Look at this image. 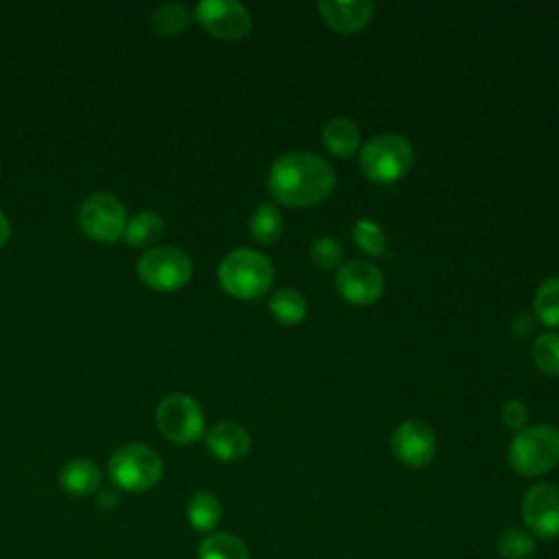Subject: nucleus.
<instances>
[{
  "label": "nucleus",
  "instance_id": "1",
  "mask_svg": "<svg viewBox=\"0 0 559 559\" xmlns=\"http://www.w3.org/2000/svg\"><path fill=\"white\" fill-rule=\"evenodd\" d=\"M336 186L334 168L314 153H286L269 173L271 197L290 207L314 205L332 194Z\"/></svg>",
  "mask_w": 559,
  "mask_h": 559
},
{
  "label": "nucleus",
  "instance_id": "2",
  "mask_svg": "<svg viewBox=\"0 0 559 559\" xmlns=\"http://www.w3.org/2000/svg\"><path fill=\"white\" fill-rule=\"evenodd\" d=\"M218 282L231 297L258 299L271 288L273 264L260 251L236 249L223 258L218 266Z\"/></svg>",
  "mask_w": 559,
  "mask_h": 559
},
{
  "label": "nucleus",
  "instance_id": "3",
  "mask_svg": "<svg viewBox=\"0 0 559 559\" xmlns=\"http://www.w3.org/2000/svg\"><path fill=\"white\" fill-rule=\"evenodd\" d=\"M509 463L522 476H542L559 463V428H522L509 443Z\"/></svg>",
  "mask_w": 559,
  "mask_h": 559
},
{
  "label": "nucleus",
  "instance_id": "4",
  "mask_svg": "<svg viewBox=\"0 0 559 559\" xmlns=\"http://www.w3.org/2000/svg\"><path fill=\"white\" fill-rule=\"evenodd\" d=\"M415 151L400 133L373 135L360 151V170L376 183L397 181L413 166Z\"/></svg>",
  "mask_w": 559,
  "mask_h": 559
},
{
  "label": "nucleus",
  "instance_id": "5",
  "mask_svg": "<svg viewBox=\"0 0 559 559\" xmlns=\"http://www.w3.org/2000/svg\"><path fill=\"white\" fill-rule=\"evenodd\" d=\"M164 463L144 443H127L109 459V478L124 491H146L159 483Z\"/></svg>",
  "mask_w": 559,
  "mask_h": 559
},
{
  "label": "nucleus",
  "instance_id": "6",
  "mask_svg": "<svg viewBox=\"0 0 559 559\" xmlns=\"http://www.w3.org/2000/svg\"><path fill=\"white\" fill-rule=\"evenodd\" d=\"M155 421L168 441L181 445L201 439L205 428L201 406L186 393L166 395L155 411Z\"/></svg>",
  "mask_w": 559,
  "mask_h": 559
},
{
  "label": "nucleus",
  "instance_id": "7",
  "mask_svg": "<svg viewBox=\"0 0 559 559\" xmlns=\"http://www.w3.org/2000/svg\"><path fill=\"white\" fill-rule=\"evenodd\" d=\"M138 275L140 280L155 288V290H177L181 288L192 275V262L188 253L177 247H155L148 249L138 260Z\"/></svg>",
  "mask_w": 559,
  "mask_h": 559
},
{
  "label": "nucleus",
  "instance_id": "8",
  "mask_svg": "<svg viewBox=\"0 0 559 559\" xmlns=\"http://www.w3.org/2000/svg\"><path fill=\"white\" fill-rule=\"evenodd\" d=\"M79 223L81 229L103 242H114L124 234L127 221H124V205L107 192L90 194L79 210Z\"/></svg>",
  "mask_w": 559,
  "mask_h": 559
},
{
  "label": "nucleus",
  "instance_id": "9",
  "mask_svg": "<svg viewBox=\"0 0 559 559\" xmlns=\"http://www.w3.org/2000/svg\"><path fill=\"white\" fill-rule=\"evenodd\" d=\"M194 17L218 39H242L251 31V13L236 0H203L197 4Z\"/></svg>",
  "mask_w": 559,
  "mask_h": 559
},
{
  "label": "nucleus",
  "instance_id": "10",
  "mask_svg": "<svg viewBox=\"0 0 559 559\" xmlns=\"http://www.w3.org/2000/svg\"><path fill=\"white\" fill-rule=\"evenodd\" d=\"M522 515L537 537H559V487L552 483L533 485L522 500Z\"/></svg>",
  "mask_w": 559,
  "mask_h": 559
},
{
  "label": "nucleus",
  "instance_id": "11",
  "mask_svg": "<svg viewBox=\"0 0 559 559\" xmlns=\"http://www.w3.org/2000/svg\"><path fill=\"white\" fill-rule=\"evenodd\" d=\"M336 290L354 306H367L380 299L384 290V277L380 269L367 260L345 262L336 273Z\"/></svg>",
  "mask_w": 559,
  "mask_h": 559
},
{
  "label": "nucleus",
  "instance_id": "12",
  "mask_svg": "<svg viewBox=\"0 0 559 559\" xmlns=\"http://www.w3.org/2000/svg\"><path fill=\"white\" fill-rule=\"evenodd\" d=\"M437 448L435 432L419 419L402 421L391 435L393 454L408 467H424L432 461Z\"/></svg>",
  "mask_w": 559,
  "mask_h": 559
},
{
  "label": "nucleus",
  "instance_id": "13",
  "mask_svg": "<svg viewBox=\"0 0 559 559\" xmlns=\"http://www.w3.org/2000/svg\"><path fill=\"white\" fill-rule=\"evenodd\" d=\"M317 9L321 20L338 33H356L373 17V2L369 0H321Z\"/></svg>",
  "mask_w": 559,
  "mask_h": 559
},
{
  "label": "nucleus",
  "instance_id": "14",
  "mask_svg": "<svg viewBox=\"0 0 559 559\" xmlns=\"http://www.w3.org/2000/svg\"><path fill=\"white\" fill-rule=\"evenodd\" d=\"M205 443H207V450L218 461L231 463V461H240L242 456H247V452L251 448V437L240 424L221 421L207 432Z\"/></svg>",
  "mask_w": 559,
  "mask_h": 559
},
{
  "label": "nucleus",
  "instance_id": "15",
  "mask_svg": "<svg viewBox=\"0 0 559 559\" xmlns=\"http://www.w3.org/2000/svg\"><path fill=\"white\" fill-rule=\"evenodd\" d=\"M100 469L87 459H74L61 467L59 483L70 496H90L100 487Z\"/></svg>",
  "mask_w": 559,
  "mask_h": 559
},
{
  "label": "nucleus",
  "instance_id": "16",
  "mask_svg": "<svg viewBox=\"0 0 559 559\" xmlns=\"http://www.w3.org/2000/svg\"><path fill=\"white\" fill-rule=\"evenodd\" d=\"M323 144L330 153L338 155V157H349L356 153L358 144H360V129L352 118L345 116H336L332 120L325 122L323 131Z\"/></svg>",
  "mask_w": 559,
  "mask_h": 559
},
{
  "label": "nucleus",
  "instance_id": "17",
  "mask_svg": "<svg viewBox=\"0 0 559 559\" xmlns=\"http://www.w3.org/2000/svg\"><path fill=\"white\" fill-rule=\"evenodd\" d=\"M249 231L262 245L277 242L284 231V218L280 210L271 203H260L249 218Z\"/></svg>",
  "mask_w": 559,
  "mask_h": 559
},
{
  "label": "nucleus",
  "instance_id": "18",
  "mask_svg": "<svg viewBox=\"0 0 559 559\" xmlns=\"http://www.w3.org/2000/svg\"><path fill=\"white\" fill-rule=\"evenodd\" d=\"M221 502L214 493L210 491H199L194 493L190 500H188V509H186V515H188V522L192 528L201 531V533H207L212 531L218 520H221Z\"/></svg>",
  "mask_w": 559,
  "mask_h": 559
},
{
  "label": "nucleus",
  "instance_id": "19",
  "mask_svg": "<svg viewBox=\"0 0 559 559\" xmlns=\"http://www.w3.org/2000/svg\"><path fill=\"white\" fill-rule=\"evenodd\" d=\"M269 310L271 314L284 323V325H295L299 321H304L306 317V310H308V304H306V297L295 290V288H282V290H275L269 299Z\"/></svg>",
  "mask_w": 559,
  "mask_h": 559
},
{
  "label": "nucleus",
  "instance_id": "20",
  "mask_svg": "<svg viewBox=\"0 0 559 559\" xmlns=\"http://www.w3.org/2000/svg\"><path fill=\"white\" fill-rule=\"evenodd\" d=\"M192 20V13L186 4L181 2H166L162 7H157L153 13H151V28L159 35H179L181 31L188 28Z\"/></svg>",
  "mask_w": 559,
  "mask_h": 559
},
{
  "label": "nucleus",
  "instance_id": "21",
  "mask_svg": "<svg viewBox=\"0 0 559 559\" xmlns=\"http://www.w3.org/2000/svg\"><path fill=\"white\" fill-rule=\"evenodd\" d=\"M199 559H249V550L229 533H212L201 542Z\"/></svg>",
  "mask_w": 559,
  "mask_h": 559
},
{
  "label": "nucleus",
  "instance_id": "22",
  "mask_svg": "<svg viewBox=\"0 0 559 559\" xmlns=\"http://www.w3.org/2000/svg\"><path fill=\"white\" fill-rule=\"evenodd\" d=\"M162 231H164V221H162L159 214H155V212H140V214H135L127 223L122 238L131 247H142V245L155 242L162 236Z\"/></svg>",
  "mask_w": 559,
  "mask_h": 559
},
{
  "label": "nucleus",
  "instance_id": "23",
  "mask_svg": "<svg viewBox=\"0 0 559 559\" xmlns=\"http://www.w3.org/2000/svg\"><path fill=\"white\" fill-rule=\"evenodd\" d=\"M533 310L548 328H559V277H548L535 293Z\"/></svg>",
  "mask_w": 559,
  "mask_h": 559
},
{
  "label": "nucleus",
  "instance_id": "24",
  "mask_svg": "<svg viewBox=\"0 0 559 559\" xmlns=\"http://www.w3.org/2000/svg\"><path fill=\"white\" fill-rule=\"evenodd\" d=\"M533 362L537 369L546 376H559V334L555 332H542L533 341L531 349Z\"/></svg>",
  "mask_w": 559,
  "mask_h": 559
},
{
  "label": "nucleus",
  "instance_id": "25",
  "mask_svg": "<svg viewBox=\"0 0 559 559\" xmlns=\"http://www.w3.org/2000/svg\"><path fill=\"white\" fill-rule=\"evenodd\" d=\"M498 552L504 559H528L535 552V539L524 528H507L498 537Z\"/></svg>",
  "mask_w": 559,
  "mask_h": 559
},
{
  "label": "nucleus",
  "instance_id": "26",
  "mask_svg": "<svg viewBox=\"0 0 559 559\" xmlns=\"http://www.w3.org/2000/svg\"><path fill=\"white\" fill-rule=\"evenodd\" d=\"M354 240L356 245L371 253V255H382L384 249H386V236L384 231L380 229L378 223L373 221H367V218H360L356 225H354Z\"/></svg>",
  "mask_w": 559,
  "mask_h": 559
},
{
  "label": "nucleus",
  "instance_id": "27",
  "mask_svg": "<svg viewBox=\"0 0 559 559\" xmlns=\"http://www.w3.org/2000/svg\"><path fill=\"white\" fill-rule=\"evenodd\" d=\"M310 260L319 266V269H341V260H343V247L338 240L323 236L317 238L310 247Z\"/></svg>",
  "mask_w": 559,
  "mask_h": 559
},
{
  "label": "nucleus",
  "instance_id": "28",
  "mask_svg": "<svg viewBox=\"0 0 559 559\" xmlns=\"http://www.w3.org/2000/svg\"><path fill=\"white\" fill-rule=\"evenodd\" d=\"M500 415H502L504 426H509V428H524V424L528 419V408H526V404L522 400H507L502 404Z\"/></svg>",
  "mask_w": 559,
  "mask_h": 559
},
{
  "label": "nucleus",
  "instance_id": "29",
  "mask_svg": "<svg viewBox=\"0 0 559 559\" xmlns=\"http://www.w3.org/2000/svg\"><path fill=\"white\" fill-rule=\"evenodd\" d=\"M9 240V221L4 218V214L0 212V247Z\"/></svg>",
  "mask_w": 559,
  "mask_h": 559
}]
</instances>
